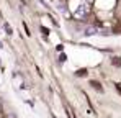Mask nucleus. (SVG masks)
Instances as JSON below:
<instances>
[{"mask_svg":"<svg viewBox=\"0 0 121 118\" xmlns=\"http://www.w3.org/2000/svg\"><path fill=\"white\" fill-rule=\"evenodd\" d=\"M92 85H93V87H95L97 90H100V92H101V87L98 85V84H97V82H92Z\"/></svg>","mask_w":121,"mask_h":118,"instance_id":"nucleus-4","label":"nucleus"},{"mask_svg":"<svg viewBox=\"0 0 121 118\" xmlns=\"http://www.w3.org/2000/svg\"><path fill=\"white\" fill-rule=\"evenodd\" d=\"M75 17H79V18H83V17H87V13H88V7H87V3H79V7L75 8Z\"/></svg>","mask_w":121,"mask_h":118,"instance_id":"nucleus-1","label":"nucleus"},{"mask_svg":"<svg viewBox=\"0 0 121 118\" xmlns=\"http://www.w3.org/2000/svg\"><path fill=\"white\" fill-rule=\"evenodd\" d=\"M59 61H60V62H64V61H65V54H60V58H59Z\"/></svg>","mask_w":121,"mask_h":118,"instance_id":"nucleus-5","label":"nucleus"},{"mask_svg":"<svg viewBox=\"0 0 121 118\" xmlns=\"http://www.w3.org/2000/svg\"><path fill=\"white\" fill-rule=\"evenodd\" d=\"M3 30L7 31V35H8V36H12V35H13V30H12V26H10L8 23H5V25H3Z\"/></svg>","mask_w":121,"mask_h":118,"instance_id":"nucleus-3","label":"nucleus"},{"mask_svg":"<svg viewBox=\"0 0 121 118\" xmlns=\"http://www.w3.org/2000/svg\"><path fill=\"white\" fill-rule=\"evenodd\" d=\"M83 35H85V36H95V35H98V28H95V26H87L85 31H83Z\"/></svg>","mask_w":121,"mask_h":118,"instance_id":"nucleus-2","label":"nucleus"}]
</instances>
